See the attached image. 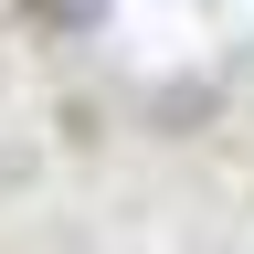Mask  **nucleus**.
Wrapping results in <instances>:
<instances>
[{"mask_svg": "<svg viewBox=\"0 0 254 254\" xmlns=\"http://www.w3.org/2000/svg\"><path fill=\"white\" fill-rule=\"evenodd\" d=\"M11 11H21L32 32H85L95 11H106V0H11Z\"/></svg>", "mask_w": 254, "mask_h": 254, "instance_id": "f257e3e1", "label": "nucleus"}]
</instances>
